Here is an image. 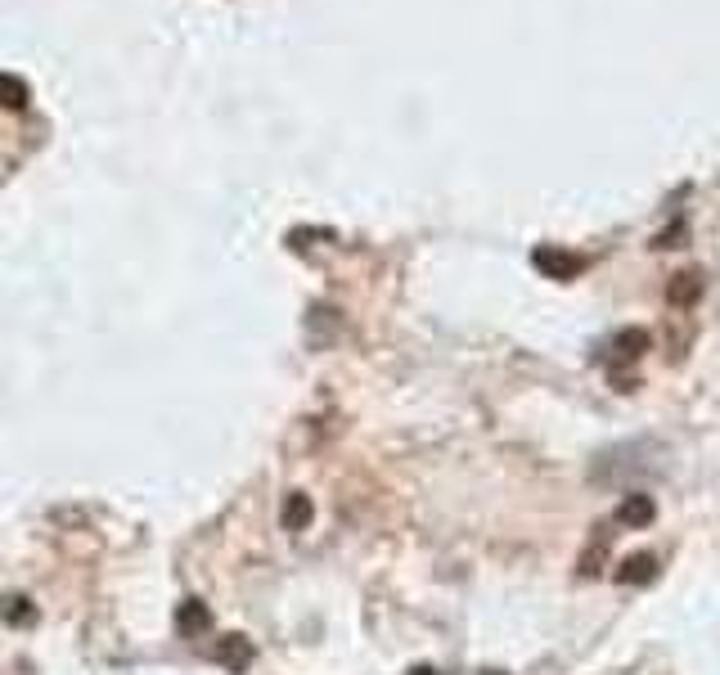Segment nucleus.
Instances as JSON below:
<instances>
[{
  "instance_id": "f257e3e1",
  "label": "nucleus",
  "mask_w": 720,
  "mask_h": 675,
  "mask_svg": "<svg viewBox=\"0 0 720 675\" xmlns=\"http://www.w3.org/2000/svg\"><path fill=\"white\" fill-rule=\"evenodd\" d=\"M531 266L540 270V275H549V279H558V284H567V279H576L585 270V257H576V252H563V248H536L531 252Z\"/></svg>"
},
{
  "instance_id": "20e7f679",
  "label": "nucleus",
  "mask_w": 720,
  "mask_h": 675,
  "mask_svg": "<svg viewBox=\"0 0 720 675\" xmlns=\"http://www.w3.org/2000/svg\"><path fill=\"white\" fill-rule=\"evenodd\" d=\"M657 576V558L653 554H630L617 563V572H612V581L617 585H648Z\"/></svg>"
},
{
  "instance_id": "1a4fd4ad",
  "label": "nucleus",
  "mask_w": 720,
  "mask_h": 675,
  "mask_svg": "<svg viewBox=\"0 0 720 675\" xmlns=\"http://www.w3.org/2000/svg\"><path fill=\"white\" fill-rule=\"evenodd\" d=\"M648 342H653V338H648L644 329H621L617 342H612V351H617L621 360H639L648 351Z\"/></svg>"
},
{
  "instance_id": "f03ea898",
  "label": "nucleus",
  "mask_w": 720,
  "mask_h": 675,
  "mask_svg": "<svg viewBox=\"0 0 720 675\" xmlns=\"http://www.w3.org/2000/svg\"><path fill=\"white\" fill-rule=\"evenodd\" d=\"M702 270H680V275H671V284H666V302L675 306V311H689L693 302L702 297Z\"/></svg>"
},
{
  "instance_id": "0eeeda50",
  "label": "nucleus",
  "mask_w": 720,
  "mask_h": 675,
  "mask_svg": "<svg viewBox=\"0 0 720 675\" xmlns=\"http://www.w3.org/2000/svg\"><path fill=\"white\" fill-rule=\"evenodd\" d=\"M279 518H284V527H288V531H306V527H311V518H315L311 495L293 491V495L284 500V513H279Z\"/></svg>"
},
{
  "instance_id": "6e6552de",
  "label": "nucleus",
  "mask_w": 720,
  "mask_h": 675,
  "mask_svg": "<svg viewBox=\"0 0 720 675\" xmlns=\"http://www.w3.org/2000/svg\"><path fill=\"white\" fill-rule=\"evenodd\" d=\"M27 99H32L27 81L14 72H0V108H27Z\"/></svg>"
},
{
  "instance_id": "39448f33",
  "label": "nucleus",
  "mask_w": 720,
  "mask_h": 675,
  "mask_svg": "<svg viewBox=\"0 0 720 675\" xmlns=\"http://www.w3.org/2000/svg\"><path fill=\"white\" fill-rule=\"evenodd\" d=\"M216 662L230 666V671H248V666H252V639L225 635L221 644H216Z\"/></svg>"
},
{
  "instance_id": "7ed1b4c3",
  "label": "nucleus",
  "mask_w": 720,
  "mask_h": 675,
  "mask_svg": "<svg viewBox=\"0 0 720 675\" xmlns=\"http://www.w3.org/2000/svg\"><path fill=\"white\" fill-rule=\"evenodd\" d=\"M653 518H657L653 495H644V491L621 495V504H617V522H621V527H648Z\"/></svg>"
},
{
  "instance_id": "9d476101",
  "label": "nucleus",
  "mask_w": 720,
  "mask_h": 675,
  "mask_svg": "<svg viewBox=\"0 0 720 675\" xmlns=\"http://www.w3.org/2000/svg\"><path fill=\"white\" fill-rule=\"evenodd\" d=\"M410 675H441V671H432V666H414Z\"/></svg>"
},
{
  "instance_id": "423d86ee",
  "label": "nucleus",
  "mask_w": 720,
  "mask_h": 675,
  "mask_svg": "<svg viewBox=\"0 0 720 675\" xmlns=\"http://www.w3.org/2000/svg\"><path fill=\"white\" fill-rule=\"evenodd\" d=\"M176 626H180V635H203V630L212 626V612H207L203 599H185L176 608Z\"/></svg>"
}]
</instances>
